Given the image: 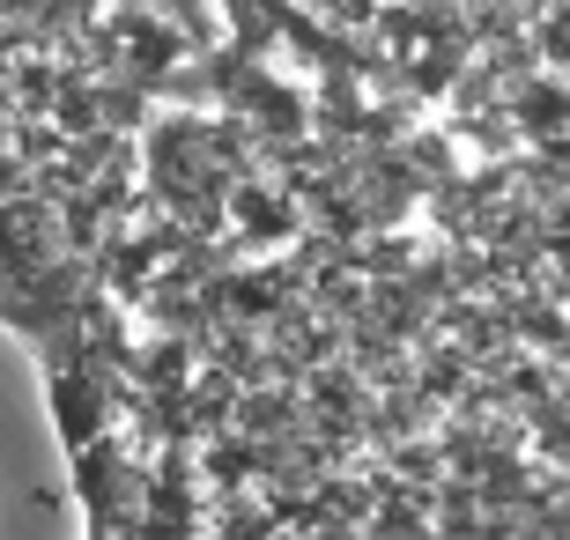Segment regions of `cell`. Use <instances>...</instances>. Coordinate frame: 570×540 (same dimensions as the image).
Instances as JSON below:
<instances>
[{
    "label": "cell",
    "mask_w": 570,
    "mask_h": 540,
    "mask_svg": "<svg viewBox=\"0 0 570 540\" xmlns=\"http://www.w3.org/2000/svg\"><path fill=\"white\" fill-rule=\"evenodd\" d=\"M38 8H45V0H0V22H16V30H22V22L38 16Z\"/></svg>",
    "instance_id": "cell-1"
}]
</instances>
